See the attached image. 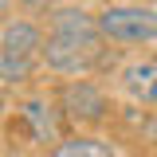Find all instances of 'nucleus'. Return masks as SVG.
I'll use <instances>...</instances> for the list:
<instances>
[{"mask_svg": "<svg viewBox=\"0 0 157 157\" xmlns=\"http://www.w3.org/2000/svg\"><path fill=\"white\" fill-rule=\"evenodd\" d=\"M0 12H4V4H0Z\"/></svg>", "mask_w": 157, "mask_h": 157, "instance_id": "8", "label": "nucleus"}, {"mask_svg": "<svg viewBox=\"0 0 157 157\" xmlns=\"http://www.w3.org/2000/svg\"><path fill=\"white\" fill-rule=\"evenodd\" d=\"M94 20H98L102 39H114V43H145V39H157V12L153 8H141V4H110Z\"/></svg>", "mask_w": 157, "mask_h": 157, "instance_id": "3", "label": "nucleus"}, {"mask_svg": "<svg viewBox=\"0 0 157 157\" xmlns=\"http://www.w3.org/2000/svg\"><path fill=\"white\" fill-rule=\"evenodd\" d=\"M20 118L32 126V134L39 141H51L55 137V106L47 102V98H28L24 106H20Z\"/></svg>", "mask_w": 157, "mask_h": 157, "instance_id": "6", "label": "nucleus"}, {"mask_svg": "<svg viewBox=\"0 0 157 157\" xmlns=\"http://www.w3.org/2000/svg\"><path fill=\"white\" fill-rule=\"evenodd\" d=\"M51 157H118V153L98 137H63L51 145Z\"/></svg>", "mask_w": 157, "mask_h": 157, "instance_id": "7", "label": "nucleus"}, {"mask_svg": "<svg viewBox=\"0 0 157 157\" xmlns=\"http://www.w3.org/2000/svg\"><path fill=\"white\" fill-rule=\"evenodd\" d=\"M102 55V32L98 20L86 16L82 8H59L51 16V32L43 39V63L63 75L90 71Z\"/></svg>", "mask_w": 157, "mask_h": 157, "instance_id": "1", "label": "nucleus"}, {"mask_svg": "<svg viewBox=\"0 0 157 157\" xmlns=\"http://www.w3.org/2000/svg\"><path fill=\"white\" fill-rule=\"evenodd\" d=\"M122 86L137 98V102H157V63H130L122 71Z\"/></svg>", "mask_w": 157, "mask_h": 157, "instance_id": "5", "label": "nucleus"}, {"mask_svg": "<svg viewBox=\"0 0 157 157\" xmlns=\"http://www.w3.org/2000/svg\"><path fill=\"white\" fill-rule=\"evenodd\" d=\"M36 55H43V32L32 20H12L0 32V78L16 82L28 78L36 67Z\"/></svg>", "mask_w": 157, "mask_h": 157, "instance_id": "2", "label": "nucleus"}, {"mask_svg": "<svg viewBox=\"0 0 157 157\" xmlns=\"http://www.w3.org/2000/svg\"><path fill=\"white\" fill-rule=\"evenodd\" d=\"M59 106H63V114H71L75 122H98V118L106 114V98H102V90H98L94 82H86V78L67 82L63 94H59Z\"/></svg>", "mask_w": 157, "mask_h": 157, "instance_id": "4", "label": "nucleus"}]
</instances>
